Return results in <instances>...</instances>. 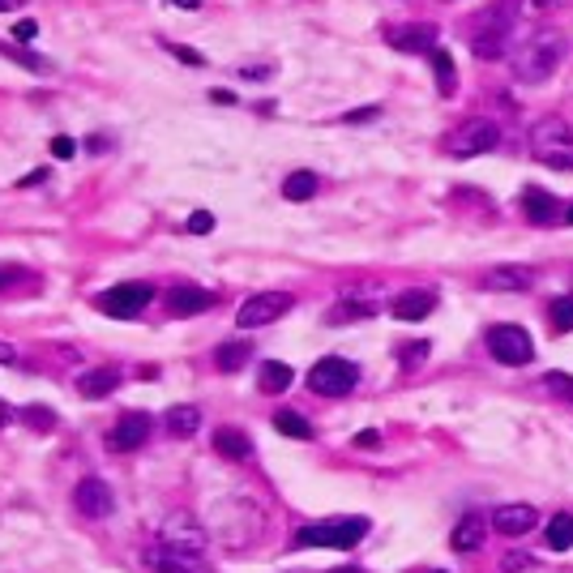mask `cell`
I'll return each mask as SVG.
<instances>
[{
  "instance_id": "cell-1",
  "label": "cell",
  "mask_w": 573,
  "mask_h": 573,
  "mask_svg": "<svg viewBox=\"0 0 573 573\" xmlns=\"http://www.w3.org/2000/svg\"><path fill=\"white\" fill-rule=\"evenodd\" d=\"M569 52V39L552 26H535V30H517L514 47H509V65H514V77L522 86H539L547 82L552 73L560 69V60Z\"/></svg>"
},
{
  "instance_id": "cell-2",
  "label": "cell",
  "mask_w": 573,
  "mask_h": 573,
  "mask_svg": "<svg viewBox=\"0 0 573 573\" xmlns=\"http://www.w3.org/2000/svg\"><path fill=\"white\" fill-rule=\"evenodd\" d=\"M517 30H522V17H517V0H501L476 17V35H471V47H476L479 60H496L514 47Z\"/></svg>"
},
{
  "instance_id": "cell-3",
  "label": "cell",
  "mask_w": 573,
  "mask_h": 573,
  "mask_svg": "<svg viewBox=\"0 0 573 573\" xmlns=\"http://www.w3.org/2000/svg\"><path fill=\"white\" fill-rule=\"evenodd\" d=\"M531 154L547 168H573V128L560 116H544L531 128Z\"/></svg>"
},
{
  "instance_id": "cell-4",
  "label": "cell",
  "mask_w": 573,
  "mask_h": 573,
  "mask_svg": "<svg viewBox=\"0 0 573 573\" xmlns=\"http://www.w3.org/2000/svg\"><path fill=\"white\" fill-rule=\"evenodd\" d=\"M368 535V517H330V522H308L295 531L300 547H355Z\"/></svg>"
},
{
  "instance_id": "cell-5",
  "label": "cell",
  "mask_w": 573,
  "mask_h": 573,
  "mask_svg": "<svg viewBox=\"0 0 573 573\" xmlns=\"http://www.w3.org/2000/svg\"><path fill=\"white\" fill-rule=\"evenodd\" d=\"M355 381H360V368L343 355H325V360L312 363V373H308V390L322 394V398H343V394L355 390Z\"/></svg>"
},
{
  "instance_id": "cell-6",
  "label": "cell",
  "mask_w": 573,
  "mask_h": 573,
  "mask_svg": "<svg viewBox=\"0 0 573 573\" xmlns=\"http://www.w3.org/2000/svg\"><path fill=\"white\" fill-rule=\"evenodd\" d=\"M501 146V125L488 120V116H476V120H466V125L454 128V138H449L445 150L454 159H479V154H488Z\"/></svg>"
},
{
  "instance_id": "cell-7",
  "label": "cell",
  "mask_w": 573,
  "mask_h": 573,
  "mask_svg": "<svg viewBox=\"0 0 573 573\" xmlns=\"http://www.w3.org/2000/svg\"><path fill=\"white\" fill-rule=\"evenodd\" d=\"M292 304H295V300L287 292H257V295H249V300L240 304L236 325H240V330H261V325H274L279 317L292 312Z\"/></svg>"
},
{
  "instance_id": "cell-8",
  "label": "cell",
  "mask_w": 573,
  "mask_h": 573,
  "mask_svg": "<svg viewBox=\"0 0 573 573\" xmlns=\"http://www.w3.org/2000/svg\"><path fill=\"white\" fill-rule=\"evenodd\" d=\"M488 351H492V360H501L509 363V368H517V363H531L535 347H531V334L522 330V325H492L488 330Z\"/></svg>"
},
{
  "instance_id": "cell-9",
  "label": "cell",
  "mask_w": 573,
  "mask_h": 573,
  "mask_svg": "<svg viewBox=\"0 0 573 573\" xmlns=\"http://www.w3.org/2000/svg\"><path fill=\"white\" fill-rule=\"evenodd\" d=\"M154 300V287L150 282H120V287H112V292H103L95 300L98 312H107V317H120V322H128V317H138L141 308Z\"/></svg>"
},
{
  "instance_id": "cell-10",
  "label": "cell",
  "mask_w": 573,
  "mask_h": 573,
  "mask_svg": "<svg viewBox=\"0 0 573 573\" xmlns=\"http://www.w3.org/2000/svg\"><path fill=\"white\" fill-rule=\"evenodd\" d=\"M73 505H77V514L90 517V522H103V517L116 509V496L107 488V479L98 476H86L77 488H73Z\"/></svg>"
},
{
  "instance_id": "cell-11",
  "label": "cell",
  "mask_w": 573,
  "mask_h": 573,
  "mask_svg": "<svg viewBox=\"0 0 573 573\" xmlns=\"http://www.w3.org/2000/svg\"><path fill=\"white\" fill-rule=\"evenodd\" d=\"M146 441H150V415H146V411H125V415L116 420V428L107 433V445L120 449V454L141 449Z\"/></svg>"
},
{
  "instance_id": "cell-12",
  "label": "cell",
  "mask_w": 573,
  "mask_h": 573,
  "mask_svg": "<svg viewBox=\"0 0 573 573\" xmlns=\"http://www.w3.org/2000/svg\"><path fill=\"white\" fill-rule=\"evenodd\" d=\"M146 565L159 573H201L197 552H184V547H171V544L150 547V552H146Z\"/></svg>"
},
{
  "instance_id": "cell-13",
  "label": "cell",
  "mask_w": 573,
  "mask_h": 573,
  "mask_svg": "<svg viewBox=\"0 0 573 573\" xmlns=\"http://www.w3.org/2000/svg\"><path fill=\"white\" fill-rule=\"evenodd\" d=\"M522 214L539 227H552L560 219V201L547 193V189H539V184H527V189H522Z\"/></svg>"
},
{
  "instance_id": "cell-14",
  "label": "cell",
  "mask_w": 573,
  "mask_h": 573,
  "mask_svg": "<svg viewBox=\"0 0 573 573\" xmlns=\"http://www.w3.org/2000/svg\"><path fill=\"white\" fill-rule=\"evenodd\" d=\"M214 308V292H201V287H171L168 292V312L171 317H197V312H206Z\"/></svg>"
},
{
  "instance_id": "cell-15",
  "label": "cell",
  "mask_w": 573,
  "mask_h": 573,
  "mask_svg": "<svg viewBox=\"0 0 573 573\" xmlns=\"http://www.w3.org/2000/svg\"><path fill=\"white\" fill-rule=\"evenodd\" d=\"M535 522H539V514H535L531 505H501V509L492 514V527H496L501 535H509V539L535 531Z\"/></svg>"
},
{
  "instance_id": "cell-16",
  "label": "cell",
  "mask_w": 573,
  "mask_h": 573,
  "mask_svg": "<svg viewBox=\"0 0 573 573\" xmlns=\"http://www.w3.org/2000/svg\"><path fill=\"white\" fill-rule=\"evenodd\" d=\"M385 43L390 47H398V52H436V26H398L385 35Z\"/></svg>"
},
{
  "instance_id": "cell-17",
  "label": "cell",
  "mask_w": 573,
  "mask_h": 573,
  "mask_svg": "<svg viewBox=\"0 0 573 573\" xmlns=\"http://www.w3.org/2000/svg\"><path fill=\"white\" fill-rule=\"evenodd\" d=\"M436 308V295L424 292V287H411V292H403L398 300L390 304V312L398 317V322H424L428 312Z\"/></svg>"
},
{
  "instance_id": "cell-18",
  "label": "cell",
  "mask_w": 573,
  "mask_h": 573,
  "mask_svg": "<svg viewBox=\"0 0 573 573\" xmlns=\"http://www.w3.org/2000/svg\"><path fill=\"white\" fill-rule=\"evenodd\" d=\"M484 539H488V522H484V514H466L458 527H454V535H449V547H454V552H479Z\"/></svg>"
},
{
  "instance_id": "cell-19",
  "label": "cell",
  "mask_w": 573,
  "mask_h": 573,
  "mask_svg": "<svg viewBox=\"0 0 573 573\" xmlns=\"http://www.w3.org/2000/svg\"><path fill=\"white\" fill-rule=\"evenodd\" d=\"M163 544L184 547V552H197V557H201L206 535H201V527H197V522H189V517H171L168 527H163Z\"/></svg>"
},
{
  "instance_id": "cell-20",
  "label": "cell",
  "mask_w": 573,
  "mask_h": 573,
  "mask_svg": "<svg viewBox=\"0 0 573 573\" xmlns=\"http://www.w3.org/2000/svg\"><path fill=\"white\" fill-rule=\"evenodd\" d=\"M535 274L527 266H496L484 274V292H527Z\"/></svg>"
},
{
  "instance_id": "cell-21",
  "label": "cell",
  "mask_w": 573,
  "mask_h": 573,
  "mask_svg": "<svg viewBox=\"0 0 573 573\" xmlns=\"http://www.w3.org/2000/svg\"><path fill=\"white\" fill-rule=\"evenodd\" d=\"M116 368H90V373H82L77 377V394L82 398H107V394L116 390Z\"/></svg>"
},
{
  "instance_id": "cell-22",
  "label": "cell",
  "mask_w": 573,
  "mask_h": 573,
  "mask_svg": "<svg viewBox=\"0 0 573 573\" xmlns=\"http://www.w3.org/2000/svg\"><path fill=\"white\" fill-rule=\"evenodd\" d=\"M214 449H219L223 458H231V462L252 458V441L240 433V428H219V433H214Z\"/></svg>"
},
{
  "instance_id": "cell-23",
  "label": "cell",
  "mask_w": 573,
  "mask_h": 573,
  "mask_svg": "<svg viewBox=\"0 0 573 573\" xmlns=\"http://www.w3.org/2000/svg\"><path fill=\"white\" fill-rule=\"evenodd\" d=\"M368 317H377V304H368V300H343L325 312V322L330 325H347V322H368Z\"/></svg>"
},
{
  "instance_id": "cell-24",
  "label": "cell",
  "mask_w": 573,
  "mask_h": 573,
  "mask_svg": "<svg viewBox=\"0 0 573 573\" xmlns=\"http://www.w3.org/2000/svg\"><path fill=\"white\" fill-rule=\"evenodd\" d=\"M317 189H322L317 171H292V176L282 180V193H287V201H312V197H317Z\"/></svg>"
},
{
  "instance_id": "cell-25",
  "label": "cell",
  "mask_w": 573,
  "mask_h": 573,
  "mask_svg": "<svg viewBox=\"0 0 573 573\" xmlns=\"http://www.w3.org/2000/svg\"><path fill=\"white\" fill-rule=\"evenodd\" d=\"M292 363H282V360H270L261 363V394H282V390H292Z\"/></svg>"
},
{
  "instance_id": "cell-26",
  "label": "cell",
  "mask_w": 573,
  "mask_h": 573,
  "mask_svg": "<svg viewBox=\"0 0 573 573\" xmlns=\"http://www.w3.org/2000/svg\"><path fill=\"white\" fill-rule=\"evenodd\" d=\"M201 428V411L197 406H171L168 411V433L171 436H193Z\"/></svg>"
},
{
  "instance_id": "cell-27",
  "label": "cell",
  "mask_w": 573,
  "mask_h": 573,
  "mask_svg": "<svg viewBox=\"0 0 573 573\" xmlns=\"http://www.w3.org/2000/svg\"><path fill=\"white\" fill-rule=\"evenodd\" d=\"M249 355H252V343H223L214 363H219V373H240L249 363Z\"/></svg>"
},
{
  "instance_id": "cell-28",
  "label": "cell",
  "mask_w": 573,
  "mask_h": 573,
  "mask_svg": "<svg viewBox=\"0 0 573 573\" xmlns=\"http://www.w3.org/2000/svg\"><path fill=\"white\" fill-rule=\"evenodd\" d=\"M547 547L552 552H569L573 547V514H557L547 522Z\"/></svg>"
},
{
  "instance_id": "cell-29",
  "label": "cell",
  "mask_w": 573,
  "mask_h": 573,
  "mask_svg": "<svg viewBox=\"0 0 573 573\" xmlns=\"http://www.w3.org/2000/svg\"><path fill=\"white\" fill-rule=\"evenodd\" d=\"M274 428H279L282 436H295V441H312V424H308L304 415H295V411H279V415H274Z\"/></svg>"
},
{
  "instance_id": "cell-30",
  "label": "cell",
  "mask_w": 573,
  "mask_h": 573,
  "mask_svg": "<svg viewBox=\"0 0 573 573\" xmlns=\"http://www.w3.org/2000/svg\"><path fill=\"white\" fill-rule=\"evenodd\" d=\"M560 5H569V0H517V17L522 22H539V17L557 14Z\"/></svg>"
},
{
  "instance_id": "cell-31",
  "label": "cell",
  "mask_w": 573,
  "mask_h": 573,
  "mask_svg": "<svg viewBox=\"0 0 573 573\" xmlns=\"http://www.w3.org/2000/svg\"><path fill=\"white\" fill-rule=\"evenodd\" d=\"M547 317H552V325H557L560 334H569V330H573V295L552 300V304H547Z\"/></svg>"
},
{
  "instance_id": "cell-32",
  "label": "cell",
  "mask_w": 573,
  "mask_h": 573,
  "mask_svg": "<svg viewBox=\"0 0 573 573\" xmlns=\"http://www.w3.org/2000/svg\"><path fill=\"white\" fill-rule=\"evenodd\" d=\"M433 69H436V86H441V95H454V56L436 47V52H433Z\"/></svg>"
},
{
  "instance_id": "cell-33",
  "label": "cell",
  "mask_w": 573,
  "mask_h": 573,
  "mask_svg": "<svg viewBox=\"0 0 573 573\" xmlns=\"http://www.w3.org/2000/svg\"><path fill=\"white\" fill-rule=\"evenodd\" d=\"M22 420H26L35 433H52V428H56V415H52L47 406H26V411H22Z\"/></svg>"
},
{
  "instance_id": "cell-34",
  "label": "cell",
  "mask_w": 573,
  "mask_h": 573,
  "mask_svg": "<svg viewBox=\"0 0 573 573\" xmlns=\"http://www.w3.org/2000/svg\"><path fill=\"white\" fill-rule=\"evenodd\" d=\"M9 60H17V65H26L30 73H52V60H43V56H30V52H17V47H0Z\"/></svg>"
},
{
  "instance_id": "cell-35",
  "label": "cell",
  "mask_w": 573,
  "mask_h": 573,
  "mask_svg": "<svg viewBox=\"0 0 573 573\" xmlns=\"http://www.w3.org/2000/svg\"><path fill=\"white\" fill-rule=\"evenodd\" d=\"M547 390L560 398H573V373H547Z\"/></svg>"
},
{
  "instance_id": "cell-36",
  "label": "cell",
  "mask_w": 573,
  "mask_h": 573,
  "mask_svg": "<svg viewBox=\"0 0 573 573\" xmlns=\"http://www.w3.org/2000/svg\"><path fill=\"white\" fill-rule=\"evenodd\" d=\"M189 231H193V236H206V231H214V214L210 210H193V214H189Z\"/></svg>"
},
{
  "instance_id": "cell-37",
  "label": "cell",
  "mask_w": 573,
  "mask_h": 573,
  "mask_svg": "<svg viewBox=\"0 0 573 573\" xmlns=\"http://www.w3.org/2000/svg\"><path fill=\"white\" fill-rule=\"evenodd\" d=\"M398 360H403V363H420V360H428V343H406V347L398 351Z\"/></svg>"
},
{
  "instance_id": "cell-38",
  "label": "cell",
  "mask_w": 573,
  "mask_h": 573,
  "mask_svg": "<svg viewBox=\"0 0 573 573\" xmlns=\"http://www.w3.org/2000/svg\"><path fill=\"white\" fill-rule=\"evenodd\" d=\"M35 35H39V26H35L30 17H22V22L14 26V39H17V43H35Z\"/></svg>"
},
{
  "instance_id": "cell-39",
  "label": "cell",
  "mask_w": 573,
  "mask_h": 573,
  "mask_svg": "<svg viewBox=\"0 0 573 573\" xmlns=\"http://www.w3.org/2000/svg\"><path fill=\"white\" fill-rule=\"evenodd\" d=\"M52 154H56V159H73V154H77V141H73V138H56V141H52Z\"/></svg>"
},
{
  "instance_id": "cell-40",
  "label": "cell",
  "mask_w": 573,
  "mask_h": 573,
  "mask_svg": "<svg viewBox=\"0 0 573 573\" xmlns=\"http://www.w3.org/2000/svg\"><path fill=\"white\" fill-rule=\"evenodd\" d=\"M351 445H360V449H377L381 445V433H373V428H363V433H355V441Z\"/></svg>"
},
{
  "instance_id": "cell-41",
  "label": "cell",
  "mask_w": 573,
  "mask_h": 573,
  "mask_svg": "<svg viewBox=\"0 0 573 573\" xmlns=\"http://www.w3.org/2000/svg\"><path fill=\"white\" fill-rule=\"evenodd\" d=\"M514 569H531V557H522V552H509V557H505V573H514Z\"/></svg>"
},
{
  "instance_id": "cell-42",
  "label": "cell",
  "mask_w": 573,
  "mask_h": 573,
  "mask_svg": "<svg viewBox=\"0 0 573 573\" xmlns=\"http://www.w3.org/2000/svg\"><path fill=\"white\" fill-rule=\"evenodd\" d=\"M171 56H180L184 65H201V52H193V47H176L171 43Z\"/></svg>"
},
{
  "instance_id": "cell-43",
  "label": "cell",
  "mask_w": 573,
  "mask_h": 573,
  "mask_svg": "<svg viewBox=\"0 0 573 573\" xmlns=\"http://www.w3.org/2000/svg\"><path fill=\"white\" fill-rule=\"evenodd\" d=\"M39 180H47V168H35L26 180H17V189H30V184H39Z\"/></svg>"
},
{
  "instance_id": "cell-44",
  "label": "cell",
  "mask_w": 573,
  "mask_h": 573,
  "mask_svg": "<svg viewBox=\"0 0 573 573\" xmlns=\"http://www.w3.org/2000/svg\"><path fill=\"white\" fill-rule=\"evenodd\" d=\"M373 116H377V107H363V112H347L343 120H347V125H355V120H373Z\"/></svg>"
},
{
  "instance_id": "cell-45",
  "label": "cell",
  "mask_w": 573,
  "mask_h": 573,
  "mask_svg": "<svg viewBox=\"0 0 573 573\" xmlns=\"http://www.w3.org/2000/svg\"><path fill=\"white\" fill-rule=\"evenodd\" d=\"M17 360V351H14V343H0V363H14Z\"/></svg>"
},
{
  "instance_id": "cell-46",
  "label": "cell",
  "mask_w": 573,
  "mask_h": 573,
  "mask_svg": "<svg viewBox=\"0 0 573 573\" xmlns=\"http://www.w3.org/2000/svg\"><path fill=\"white\" fill-rule=\"evenodd\" d=\"M171 9H189V14H193V9H201V0H168Z\"/></svg>"
},
{
  "instance_id": "cell-47",
  "label": "cell",
  "mask_w": 573,
  "mask_h": 573,
  "mask_svg": "<svg viewBox=\"0 0 573 573\" xmlns=\"http://www.w3.org/2000/svg\"><path fill=\"white\" fill-rule=\"evenodd\" d=\"M214 103H223V107H231V103H236V95H231V90H214Z\"/></svg>"
},
{
  "instance_id": "cell-48",
  "label": "cell",
  "mask_w": 573,
  "mask_h": 573,
  "mask_svg": "<svg viewBox=\"0 0 573 573\" xmlns=\"http://www.w3.org/2000/svg\"><path fill=\"white\" fill-rule=\"evenodd\" d=\"M14 279H17V270H0V287H9Z\"/></svg>"
},
{
  "instance_id": "cell-49",
  "label": "cell",
  "mask_w": 573,
  "mask_h": 573,
  "mask_svg": "<svg viewBox=\"0 0 573 573\" xmlns=\"http://www.w3.org/2000/svg\"><path fill=\"white\" fill-rule=\"evenodd\" d=\"M17 5H22V0H0V14H14Z\"/></svg>"
},
{
  "instance_id": "cell-50",
  "label": "cell",
  "mask_w": 573,
  "mask_h": 573,
  "mask_svg": "<svg viewBox=\"0 0 573 573\" xmlns=\"http://www.w3.org/2000/svg\"><path fill=\"white\" fill-rule=\"evenodd\" d=\"M5 424H9V406L0 403V428H5Z\"/></svg>"
},
{
  "instance_id": "cell-51",
  "label": "cell",
  "mask_w": 573,
  "mask_h": 573,
  "mask_svg": "<svg viewBox=\"0 0 573 573\" xmlns=\"http://www.w3.org/2000/svg\"><path fill=\"white\" fill-rule=\"evenodd\" d=\"M330 573H363V569H351V565H347V569H330Z\"/></svg>"
},
{
  "instance_id": "cell-52",
  "label": "cell",
  "mask_w": 573,
  "mask_h": 573,
  "mask_svg": "<svg viewBox=\"0 0 573 573\" xmlns=\"http://www.w3.org/2000/svg\"><path fill=\"white\" fill-rule=\"evenodd\" d=\"M565 223H573V206H569V210H565Z\"/></svg>"
},
{
  "instance_id": "cell-53",
  "label": "cell",
  "mask_w": 573,
  "mask_h": 573,
  "mask_svg": "<svg viewBox=\"0 0 573 573\" xmlns=\"http://www.w3.org/2000/svg\"><path fill=\"white\" fill-rule=\"evenodd\" d=\"M433 573H445V569H433Z\"/></svg>"
}]
</instances>
